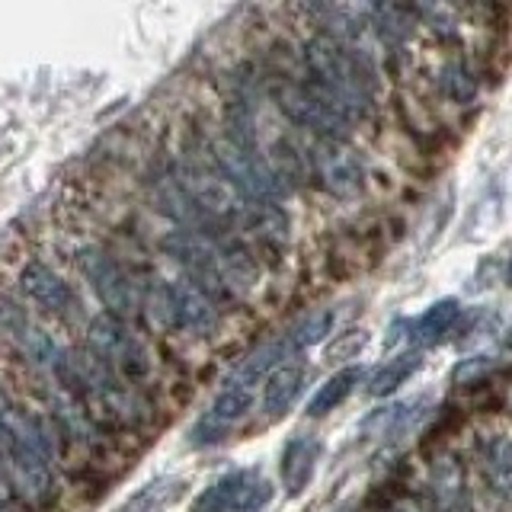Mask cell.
I'll use <instances>...</instances> for the list:
<instances>
[{
  "instance_id": "6da1fadb",
  "label": "cell",
  "mask_w": 512,
  "mask_h": 512,
  "mask_svg": "<svg viewBox=\"0 0 512 512\" xmlns=\"http://www.w3.org/2000/svg\"><path fill=\"white\" fill-rule=\"evenodd\" d=\"M304 77L340 103L352 119L365 122L378 112V74L359 48H349L330 36H311L301 48Z\"/></svg>"
},
{
  "instance_id": "7a4b0ae2",
  "label": "cell",
  "mask_w": 512,
  "mask_h": 512,
  "mask_svg": "<svg viewBox=\"0 0 512 512\" xmlns=\"http://www.w3.org/2000/svg\"><path fill=\"white\" fill-rule=\"evenodd\" d=\"M205 151H208V157H212L215 170L247 202H256V205H282V199L288 196V192H292L276 176V170H272L269 157L260 154V144L240 141V138L228 135L221 128L215 138L205 141Z\"/></svg>"
},
{
  "instance_id": "3957f363",
  "label": "cell",
  "mask_w": 512,
  "mask_h": 512,
  "mask_svg": "<svg viewBox=\"0 0 512 512\" xmlns=\"http://www.w3.org/2000/svg\"><path fill=\"white\" fill-rule=\"evenodd\" d=\"M141 311L170 333L212 336L221 327V304L189 279L154 282L141 292Z\"/></svg>"
},
{
  "instance_id": "277c9868",
  "label": "cell",
  "mask_w": 512,
  "mask_h": 512,
  "mask_svg": "<svg viewBox=\"0 0 512 512\" xmlns=\"http://www.w3.org/2000/svg\"><path fill=\"white\" fill-rule=\"evenodd\" d=\"M84 346L93 356H100L122 381L148 391V384L154 378V352L135 333L132 320H122L106 311L90 317V324L84 330Z\"/></svg>"
},
{
  "instance_id": "5b68a950",
  "label": "cell",
  "mask_w": 512,
  "mask_h": 512,
  "mask_svg": "<svg viewBox=\"0 0 512 512\" xmlns=\"http://www.w3.org/2000/svg\"><path fill=\"white\" fill-rule=\"evenodd\" d=\"M272 100L282 109V116L288 122H295L304 132H311V138H330V141H349L356 135V119L349 112L330 100V96L311 84L308 77H292L279 80L272 87Z\"/></svg>"
},
{
  "instance_id": "8992f818",
  "label": "cell",
  "mask_w": 512,
  "mask_h": 512,
  "mask_svg": "<svg viewBox=\"0 0 512 512\" xmlns=\"http://www.w3.org/2000/svg\"><path fill=\"white\" fill-rule=\"evenodd\" d=\"M71 263L96 295V301L106 308V314H116L122 320H132L141 314V288L109 247L96 244V240H84V244L74 247Z\"/></svg>"
},
{
  "instance_id": "52a82bcc",
  "label": "cell",
  "mask_w": 512,
  "mask_h": 512,
  "mask_svg": "<svg viewBox=\"0 0 512 512\" xmlns=\"http://www.w3.org/2000/svg\"><path fill=\"white\" fill-rule=\"evenodd\" d=\"M224 237L228 234H192V231H170L160 237V250L183 269V279L199 285L202 292L212 295L221 308L234 301L228 288V269H224Z\"/></svg>"
},
{
  "instance_id": "ba28073f",
  "label": "cell",
  "mask_w": 512,
  "mask_h": 512,
  "mask_svg": "<svg viewBox=\"0 0 512 512\" xmlns=\"http://www.w3.org/2000/svg\"><path fill=\"white\" fill-rule=\"evenodd\" d=\"M311 173L314 183L327 192L330 199H359L365 192V160L349 141H330V138H311Z\"/></svg>"
},
{
  "instance_id": "9c48e42d",
  "label": "cell",
  "mask_w": 512,
  "mask_h": 512,
  "mask_svg": "<svg viewBox=\"0 0 512 512\" xmlns=\"http://www.w3.org/2000/svg\"><path fill=\"white\" fill-rule=\"evenodd\" d=\"M16 288H20L26 304H32L45 317L61 320V324L74 320L80 311V298L71 282L55 266L39 260V256H29V260L20 263V269H16Z\"/></svg>"
},
{
  "instance_id": "30bf717a",
  "label": "cell",
  "mask_w": 512,
  "mask_h": 512,
  "mask_svg": "<svg viewBox=\"0 0 512 512\" xmlns=\"http://www.w3.org/2000/svg\"><path fill=\"white\" fill-rule=\"evenodd\" d=\"M253 391H256V384L237 378V375L224 381L218 397L212 400V407H208L199 416V423L192 426V445H215L228 436V432L250 413Z\"/></svg>"
},
{
  "instance_id": "8fae6325",
  "label": "cell",
  "mask_w": 512,
  "mask_h": 512,
  "mask_svg": "<svg viewBox=\"0 0 512 512\" xmlns=\"http://www.w3.org/2000/svg\"><path fill=\"white\" fill-rule=\"evenodd\" d=\"M474 464L490 493L512 503V436L503 426H484L474 432Z\"/></svg>"
},
{
  "instance_id": "7c38bea8",
  "label": "cell",
  "mask_w": 512,
  "mask_h": 512,
  "mask_svg": "<svg viewBox=\"0 0 512 512\" xmlns=\"http://www.w3.org/2000/svg\"><path fill=\"white\" fill-rule=\"evenodd\" d=\"M429 490L439 512H471L468 500V471L458 455L439 452L429 461Z\"/></svg>"
},
{
  "instance_id": "4fadbf2b",
  "label": "cell",
  "mask_w": 512,
  "mask_h": 512,
  "mask_svg": "<svg viewBox=\"0 0 512 512\" xmlns=\"http://www.w3.org/2000/svg\"><path fill=\"white\" fill-rule=\"evenodd\" d=\"M308 388V365L301 359H288L282 362L276 372H269L263 381V394H260V404L266 416H285L298 404V397Z\"/></svg>"
},
{
  "instance_id": "5bb4252c",
  "label": "cell",
  "mask_w": 512,
  "mask_h": 512,
  "mask_svg": "<svg viewBox=\"0 0 512 512\" xmlns=\"http://www.w3.org/2000/svg\"><path fill=\"white\" fill-rule=\"evenodd\" d=\"M317 458H320V442L314 436H308V432H301V436L285 442L282 461H279V477H282V487L288 496L304 493V487L311 484V477L317 471Z\"/></svg>"
},
{
  "instance_id": "9a60e30c",
  "label": "cell",
  "mask_w": 512,
  "mask_h": 512,
  "mask_svg": "<svg viewBox=\"0 0 512 512\" xmlns=\"http://www.w3.org/2000/svg\"><path fill=\"white\" fill-rule=\"evenodd\" d=\"M240 231L247 234V240L256 250H269L279 253L288 244V231H292V221L282 212L279 205H256L250 202L247 218L240 224Z\"/></svg>"
},
{
  "instance_id": "2e32d148",
  "label": "cell",
  "mask_w": 512,
  "mask_h": 512,
  "mask_svg": "<svg viewBox=\"0 0 512 512\" xmlns=\"http://www.w3.org/2000/svg\"><path fill=\"white\" fill-rule=\"evenodd\" d=\"M458 317H461V304L455 298H442L436 304H429V308L413 320L410 340L416 346H436V343H442L445 336L455 330Z\"/></svg>"
},
{
  "instance_id": "e0dca14e",
  "label": "cell",
  "mask_w": 512,
  "mask_h": 512,
  "mask_svg": "<svg viewBox=\"0 0 512 512\" xmlns=\"http://www.w3.org/2000/svg\"><path fill=\"white\" fill-rule=\"evenodd\" d=\"M333 324H336V314L330 308H314L308 314H301L282 336H285L288 349H292V356H301L304 349L327 340V333H333Z\"/></svg>"
},
{
  "instance_id": "ac0fdd59",
  "label": "cell",
  "mask_w": 512,
  "mask_h": 512,
  "mask_svg": "<svg viewBox=\"0 0 512 512\" xmlns=\"http://www.w3.org/2000/svg\"><path fill=\"white\" fill-rule=\"evenodd\" d=\"M362 381V368L349 365V368H340V372H333L320 388L314 391L311 404H308V413L311 416H327L330 410H336L340 404H346V397L356 391V384Z\"/></svg>"
},
{
  "instance_id": "d6986e66",
  "label": "cell",
  "mask_w": 512,
  "mask_h": 512,
  "mask_svg": "<svg viewBox=\"0 0 512 512\" xmlns=\"http://www.w3.org/2000/svg\"><path fill=\"white\" fill-rule=\"evenodd\" d=\"M247 477H250V471H228V474H221L215 484H208L196 496L192 512H234L237 496H240V490H244Z\"/></svg>"
},
{
  "instance_id": "ffe728a7",
  "label": "cell",
  "mask_w": 512,
  "mask_h": 512,
  "mask_svg": "<svg viewBox=\"0 0 512 512\" xmlns=\"http://www.w3.org/2000/svg\"><path fill=\"white\" fill-rule=\"evenodd\" d=\"M420 365H423V352L420 349L400 352V356H394L391 362H384L378 372L372 375V381H368V394H372V397H388V394H394L400 384L410 381V375Z\"/></svg>"
},
{
  "instance_id": "44dd1931",
  "label": "cell",
  "mask_w": 512,
  "mask_h": 512,
  "mask_svg": "<svg viewBox=\"0 0 512 512\" xmlns=\"http://www.w3.org/2000/svg\"><path fill=\"white\" fill-rule=\"evenodd\" d=\"M29 327H32V314L23 295H13L7 288H0V349L13 346Z\"/></svg>"
},
{
  "instance_id": "7402d4cb",
  "label": "cell",
  "mask_w": 512,
  "mask_h": 512,
  "mask_svg": "<svg viewBox=\"0 0 512 512\" xmlns=\"http://www.w3.org/2000/svg\"><path fill=\"white\" fill-rule=\"evenodd\" d=\"M439 87H442V93L448 96V100L464 106V103H471L477 96V74L468 68V61L455 58V61H448L442 68Z\"/></svg>"
},
{
  "instance_id": "603a6c76",
  "label": "cell",
  "mask_w": 512,
  "mask_h": 512,
  "mask_svg": "<svg viewBox=\"0 0 512 512\" xmlns=\"http://www.w3.org/2000/svg\"><path fill=\"white\" fill-rule=\"evenodd\" d=\"M269 500H272V484L250 471L244 490H240V496H237L234 512H260Z\"/></svg>"
},
{
  "instance_id": "cb8c5ba5",
  "label": "cell",
  "mask_w": 512,
  "mask_h": 512,
  "mask_svg": "<svg viewBox=\"0 0 512 512\" xmlns=\"http://www.w3.org/2000/svg\"><path fill=\"white\" fill-rule=\"evenodd\" d=\"M388 512H423V509H420V503H413V500H394L388 506Z\"/></svg>"
},
{
  "instance_id": "d4e9b609",
  "label": "cell",
  "mask_w": 512,
  "mask_h": 512,
  "mask_svg": "<svg viewBox=\"0 0 512 512\" xmlns=\"http://www.w3.org/2000/svg\"><path fill=\"white\" fill-rule=\"evenodd\" d=\"M509 282H512V260H509Z\"/></svg>"
}]
</instances>
